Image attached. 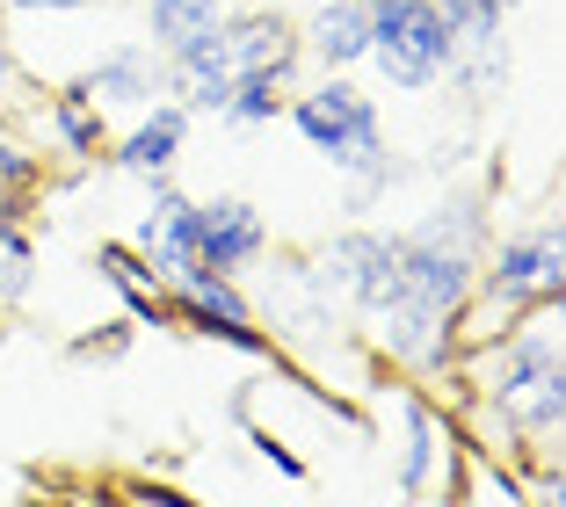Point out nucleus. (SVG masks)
Returning a JSON list of instances; mask_svg holds the SVG:
<instances>
[{
  "label": "nucleus",
  "instance_id": "nucleus-1",
  "mask_svg": "<svg viewBox=\"0 0 566 507\" xmlns=\"http://www.w3.org/2000/svg\"><path fill=\"white\" fill-rule=\"evenodd\" d=\"M552 319H559V297H552V305H531L501 341L472 348V356H486L480 362V399L516 427L523 442H545L552 427L566 421V362H559Z\"/></svg>",
  "mask_w": 566,
  "mask_h": 507
},
{
  "label": "nucleus",
  "instance_id": "nucleus-2",
  "mask_svg": "<svg viewBox=\"0 0 566 507\" xmlns=\"http://www.w3.org/2000/svg\"><path fill=\"white\" fill-rule=\"evenodd\" d=\"M370 66L400 95H429L450 73V30L436 15V0H370Z\"/></svg>",
  "mask_w": 566,
  "mask_h": 507
},
{
  "label": "nucleus",
  "instance_id": "nucleus-3",
  "mask_svg": "<svg viewBox=\"0 0 566 507\" xmlns=\"http://www.w3.org/2000/svg\"><path fill=\"white\" fill-rule=\"evenodd\" d=\"M305 268H313V283L334 297V305L378 319V311L392 305V291H400V232L349 225V232H334Z\"/></svg>",
  "mask_w": 566,
  "mask_h": 507
},
{
  "label": "nucleus",
  "instance_id": "nucleus-4",
  "mask_svg": "<svg viewBox=\"0 0 566 507\" xmlns=\"http://www.w3.org/2000/svg\"><path fill=\"white\" fill-rule=\"evenodd\" d=\"M305 59L298 44V22L276 15V8H248V15H226L211 30V66L226 73V81H291V66Z\"/></svg>",
  "mask_w": 566,
  "mask_h": 507
},
{
  "label": "nucleus",
  "instance_id": "nucleus-5",
  "mask_svg": "<svg viewBox=\"0 0 566 507\" xmlns=\"http://www.w3.org/2000/svg\"><path fill=\"white\" fill-rule=\"evenodd\" d=\"M480 283L501 297H516V305H552L566 291V232L559 218H537L531 232H509L480 262Z\"/></svg>",
  "mask_w": 566,
  "mask_h": 507
},
{
  "label": "nucleus",
  "instance_id": "nucleus-6",
  "mask_svg": "<svg viewBox=\"0 0 566 507\" xmlns=\"http://www.w3.org/2000/svg\"><path fill=\"white\" fill-rule=\"evenodd\" d=\"M132 246H138V262H146L160 283L197 276V197H182V189L160 175L153 197H146V211H138Z\"/></svg>",
  "mask_w": 566,
  "mask_h": 507
},
{
  "label": "nucleus",
  "instance_id": "nucleus-7",
  "mask_svg": "<svg viewBox=\"0 0 566 507\" xmlns=\"http://www.w3.org/2000/svg\"><path fill=\"white\" fill-rule=\"evenodd\" d=\"M269 254V218L262 203L248 197H211L197 203V268H218V276H240Z\"/></svg>",
  "mask_w": 566,
  "mask_h": 507
},
{
  "label": "nucleus",
  "instance_id": "nucleus-8",
  "mask_svg": "<svg viewBox=\"0 0 566 507\" xmlns=\"http://www.w3.org/2000/svg\"><path fill=\"white\" fill-rule=\"evenodd\" d=\"M400 457H392V478H400L407 500H421V493L443 486V464H450V421L429 406V399H400Z\"/></svg>",
  "mask_w": 566,
  "mask_h": 507
},
{
  "label": "nucleus",
  "instance_id": "nucleus-9",
  "mask_svg": "<svg viewBox=\"0 0 566 507\" xmlns=\"http://www.w3.org/2000/svg\"><path fill=\"white\" fill-rule=\"evenodd\" d=\"M73 87H81L95 109H146L153 95H167V73L146 44H124V51H109V59H95Z\"/></svg>",
  "mask_w": 566,
  "mask_h": 507
},
{
  "label": "nucleus",
  "instance_id": "nucleus-10",
  "mask_svg": "<svg viewBox=\"0 0 566 507\" xmlns=\"http://www.w3.org/2000/svg\"><path fill=\"white\" fill-rule=\"evenodd\" d=\"M182 138H189L182 102H146L138 124L124 131V146H117V167L138 175V181H160V175H175V160H182Z\"/></svg>",
  "mask_w": 566,
  "mask_h": 507
},
{
  "label": "nucleus",
  "instance_id": "nucleus-11",
  "mask_svg": "<svg viewBox=\"0 0 566 507\" xmlns=\"http://www.w3.org/2000/svg\"><path fill=\"white\" fill-rule=\"evenodd\" d=\"M298 44L313 51L327 73L364 66V51H370V0H319L313 22L298 30Z\"/></svg>",
  "mask_w": 566,
  "mask_h": 507
},
{
  "label": "nucleus",
  "instance_id": "nucleus-12",
  "mask_svg": "<svg viewBox=\"0 0 566 507\" xmlns=\"http://www.w3.org/2000/svg\"><path fill=\"white\" fill-rule=\"evenodd\" d=\"M95 268H102V283L132 305V319H146V327H167V283L153 276L146 262H138V246L132 240H102L95 246Z\"/></svg>",
  "mask_w": 566,
  "mask_h": 507
},
{
  "label": "nucleus",
  "instance_id": "nucleus-13",
  "mask_svg": "<svg viewBox=\"0 0 566 507\" xmlns=\"http://www.w3.org/2000/svg\"><path fill=\"white\" fill-rule=\"evenodd\" d=\"M218 22H226V0H153L146 8V30H153V51H182L197 44V36H211Z\"/></svg>",
  "mask_w": 566,
  "mask_h": 507
},
{
  "label": "nucleus",
  "instance_id": "nucleus-14",
  "mask_svg": "<svg viewBox=\"0 0 566 507\" xmlns=\"http://www.w3.org/2000/svg\"><path fill=\"white\" fill-rule=\"evenodd\" d=\"M36 283V246L22 232V211H15V189H0V305H22Z\"/></svg>",
  "mask_w": 566,
  "mask_h": 507
},
{
  "label": "nucleus",
  "instance_id": "nucleus-15",
  "mask_svg": "<svg viewBox=\"0 0 566 507\" xmlns=\"http://www.w3.org/2000/svg\"><path fill=\"white\" fill-rule=\"evenodd\" d=\"M51 131H59V146H66L73 160H95L102 152V109L81 87H59V95H51Z\"/></svg>",
  "mask_w": 566,
  "mask_h": 507
},
{
  "label": "nucleus",
  "instance_id": "nucleus-16",
  "mask_svg": "<svg viewBox=\"0 0 566 507\" xmlns=\"http://www.w3.org/2000/svg\"><path fill=\"white\" fill-rule=\"evenodd\" d=\"M218 116H226L233 131H262V124H276V116H283V87L276 81H240L233 102H226Z\"/></svg>",
  "mask_w": 566,
  "mask_h": 507
},
{
  "label": "nucleus",
  "instance_id": "nucleus-17",
  "mask_svg": "<svg viewBox=\"0 0 566 507\" xmlns=\"http://www.w3.org/2000/svg\"><path fill=\"white\" fill-rule=\"evenodd\" d=\"M132 356V327H95V334H73V362H117Z\"/></svg>",
  "mask_w": 566,
  "mask_h": 507
},
{
  "label": "nucleus",
  "instance_id": "nucleus-18",
  "mask_svg": "<svg viewBox=\"0 0 566 507\" xmlns=\"http://www.w3.org/2000/svg\"><path fill=\"white\" fill-rule=\"evenodd\" d=\"M30 181H36V152L0 138V189H30Z\"/></svg>",
  "mask_w": 566,
  "mask_h": 507
},
{
  "label": "nucleus",
  "instance_id": "nucleus-19",
  "mask_svg": "<svg viewBox=\"0 0 566 507\" xmlns=\"http://www.w3.org/2000/svg\"><path fill=\"white\" fill-rule=\"evenodd\" d=\"M124 507H197V500H189V493H175V486H138Z\"/></svg>",
  "mask_w": 566,
  "mask_h": 507
},
{
  "label": "nucleus",
  "instance_id": "nucleus-20",
  "mask_svg": "<svg viewBox=\"0 0 566 507\" xmlns=\"http://www.w3.org/2000/svg\"><path fill=\"white\" fill-rule=\"evenodd\" d=\"M8 8H36V15H66V8H95V0H8Z\"/></svg>",
  "mask_w": 566,
  "mask_h": 507
},
{
  "label": "nucleus",
  "instance_id": "nucleus-21",
  "mask_svg": "<svg viewBox=\"0 0 566 507\" xmlns=\"http://www.w3.org/2000/svg\"><path fill=\"white\" fill-rule=\"evenodd\" d=\"M15 87V51H8V30H0V95Z\"/></svg>",
  "mask_w": 566,
  "mask_h": 507
},
{
  "label": "nucleus",
  "instance_id": "nucleus-22",
  "mask_svg": "<svg viewBox=\"0 0 566 507\" xmlns=\"http://www.w3.org/2000/svg\"><path fill=\"white\" fill-rule=\"evenodd\" d=\"M480 8H494V15H509V8H516V0H480Z\"/></svg>",
  "mask_w": 566,
  "mask_h": 507
}]
</instances>
